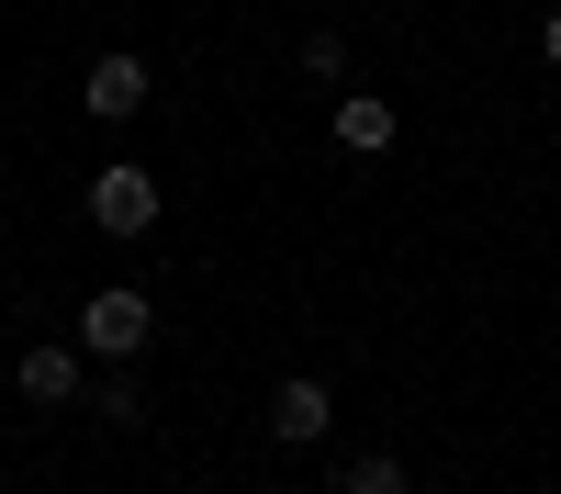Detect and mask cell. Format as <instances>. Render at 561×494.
<instances>
[{
	"instance_id": "obj_1",
	"label": "cell",
	"mask_w": 561,
	"mask_h": 494,
	"mask_svg": "<svg viewBox=\"0 0 561 494\" xmlns=\"http://www.w3.org/2000/svg\"><path fill=\"white\" fill-rule=\"evenodd\" d=\"M147 337H158V303H147V292H124V282H113V292H90V303H79V359H135Z\"/></svg>"
},
{
	"instance_id": "obj_2",
	"label": "cell",
	"mask_w": 561,
	"mask_h": 494,
	"mask_svg": "<svg viewBox=\"0 0 561 494\" xmlns=\"http://www.w3.org/2000/svg\"><path fill=\"white\" fill-rule=\"evenodd\" d=\"M147 57H124V45H113V57H90V79H79V102H90V124H135V113H147Z\"/></svg>"
},
{
	"instance_id": "obj_3",
	"label": "cell",
	"mask_w": 561,
	"mask_h": 494,
	"mask_svg": "<svg viewBox=\"0 0 561 494\" xmlns=\"http://www.w3.org/2000/svg\"><path fill=\"white\" fill-rule=\"evenodd\" d=\"M325 427H337V393H325L314 371H293V382H270V438H280V449H314Z\"/></svg>"
},
{
	"instance_id": "obj_4",
	"label": "cell",
	"mask_w": 561,
	"mask_h": 494,
	"mask_svg": "<svg viewBox=\"0 0 561 494\" xmlns=\"http://www.w3.org/2000/svg\"><path fill=\"white\" fill-rule=\"evenodd\" d=\"M90 225H102V237H147L158 225V180L147 169H102L90 180Z\"/></svg>"
},
{
	"instance_id": "obj_5",
	"label": "cell",
	"mask_w": 561,
	"mask_h": 494,
	"mask_svg": "<svg viewBox=\"0 0 561 494\" xmlns=\"http://www.w3.org/2000/svg\"><path fill=\"white\" fill-rule=\"evenodd\" d=\"M12 382H23V404H79V393H90V359H79V348H23Z\"/></svg>"
},
{
	"instance_id": "obj_6",
	"label": "cell",
	"mask_w": 561,
	"mask_h": 494,
	"mask_svg": "<svg viewBox=\"0 0 561 494\" xmlns=\"http://www.w3.org/2000/svg\"><path fill=\"white\" fill-rule=\"evenodd\" d=\"M325 135H337L348 158H382V147H393V102H382V90H337V113H325Z\"/></svg>"
},
{
	"instance_id": "obj_7",
	"label": "cell",
	"mask_w": 561,
	"mask_h": 494,
	"mask_svg": "<svg viewBox=\"0 0 561 494\" xmlns=\"http://www.w3.org/2000/svg\"><path fill=\"white\" fill-rule=\"evenodd\" d=\"M337 494H415V472L393 461V449H359V461L337 472Z\"/></svg>"
},
{
	"instance_id": "obj_8",
	"label": "cell",
	"mask_w": 561,
	"mask_h": 494,
	"mask_svg": "<svg viewBox=\"0 0 561 494\" xmlns=\"http://www.w3.org/2000/svg\"><path fill=\"white\" fill-rule=\"evenodd\" d=\"M304 68L314 79H348V34H304Z\"/></svg>"
},
{
	"instance_id": "obj_9",
	"label": "cell",
	"mask_w": 561,
	"mask_h": 494,
	"mask_svg": "<svg viewBox=\"0 0 561 494\" xmlns=\"http://www.w3.org/2000/svg\"><path fill=\"white\" fill-rule=\"evenodd\" d=\"M90 404H102L113 427H135V416H147V393H135V382H90Z\"/></svg>"
},
{
	"instance_id": "obj_10",
	"label": "cell",
	"mask_w": 561,
	"mask_h": 494,
	"mask_svg": "<svg viewBox=\"0 0 561 494\" xmlns=\"http://www.w3.org/2000/svg\"><path fill=\"white\" fill-rule=\"evenodd\" d=\"M539 57H550V68H561V12H550V23H539Z\"/></svg>"
},
{
	"instance_id": "obj_11",
	"label": "cell",
	"mask_w": 561,
	"mask_h": 494,
	"mask_svg": "<svg viewBox=\"0 0 561 494\" xmlns=\"http://www.w3.org/2000/svg\"><path fill=\"white\" fill-rule=\"evenodd\" d=\"M34 494H45V483H34Z\"/></svg>"
}]
</instances>
